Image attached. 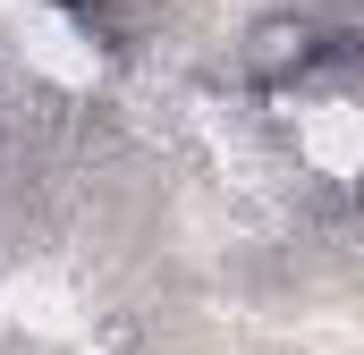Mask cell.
I'll return each mask as SVG.
<instances>
[{"instance_id":"cell-1","label":"cell","mask_w":364,"mask_h":355,"mask_svg":"<svg viewBox=\"0 0 364 355\" xmlns=\"http://www.w3.org/2000/svg\"><path fill=\"white\" fill-rule=\"evenodd\" d=\"M348 51H356V43H348L339 26H322L314 9H272V17H255V26H246L237 68H246V85L288 93V85H314L322 68H339Z\"/></svg>"}]
</instances>
